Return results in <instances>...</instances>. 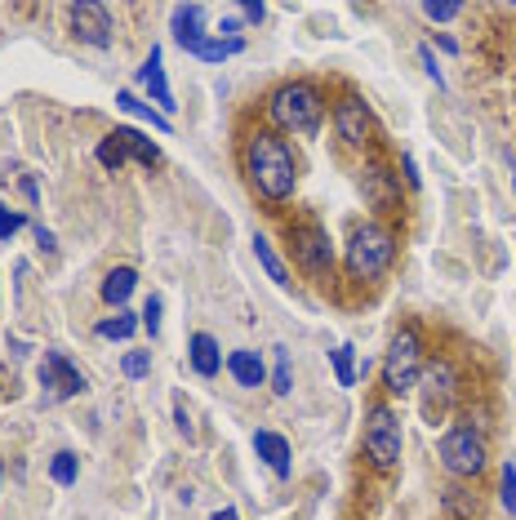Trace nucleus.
<instances>
[{"instance_id":"obj_1","label":"nucleus","mask_w":516,"mask_h":520,"mask_svg":"<svg viewBox=\"0 0 516 520\" xmlns=\"http://www.w3.org/2000/svg\"><path fill=\"white\" fill-rule=\"evenodd\" d=\"M241 160H245V174H250V187L267 205H285L299 192V156H294L290 138H281L276 129L250 134Z\"/></svg>"},{"instance_id":"obj_2","label":"nucleus","mask_w":516,"mask_h":520,"mask_svg":"<svg viewBox=\"0 0 516 520\" xmlns=\"http://www.w3.org/2000/svg\"><path fill=\"white\" fill-rule=\"evenodd\" d=\"M267 120L276 125V134H316L325 120V94L312 80H285L267 94Z\"/></svg>"},{"instance_id":"obj_3","label":"nucleus","mask_w":516,"mask_h":520,"mask_svg":"<svg viewBox=\"0 0 516 520\" xmlns=\"http://www.w3.org/2000/svg\"><path fill=\"white\" fill-rule=\"evenodd\" d=\"M396 263V232L387 223H356L352 236H347L343 245V267L352 280H361V285H374V280H383L392 272Z\"/></svg>"},{"instance_id":"obj_4","label":"nucleus","mask_w":516,"mask_h":520,"mask_svg":"<svg viewBox=\"0 0 516 520\" xmlns=\"http://www.w3.org/2000/svg\"><path fill=\"white\" fill-rule=\"evenodd\" d=\"M428 347H423V334L414 325H401L392 334L383 352V387L387 396H410L419 392V378H423V365H428Z\"/></svg>"},{"instance_id":"obj_5","label":"nucleus","mask_w":516,"mask_h":520,"mask_svg":"<svg viewBox=\"0 0 516 520\" xmlns=\"http://www.w3.org/2000/svg\"><path fill=\"white\" fill-rule=\"evenodd\" d=\"M361 445H365L370 467L392 472V467L401 463V454H405V423H401V414H396L392 405H383V400H379V405H370V409H365Z\"/></svg>"},{"instance_id":"obj_6","label":"nucleus","mask_w":516,"mask_h":520,"mask_svg":"<svg viewBox=\"0 0 516 520\" xmlns=\"http://www.w3.org/2000/svg\"><path fill=\"white\" fill-rule=\"evenodd\" d=\"M436 458H441V467L454 480H476L490 467V445H485V436L472 423H454L436 440Z\"/></svg>"},{"instance_id":"obj_7","label":"nucleus","mask_w":516,"mask_h":520,"mask_svg":"<svg viewBox=\"0 0 516 520\" xmlns=\"http://www.w3.org/2000/svg\"><path fill=\"white\" fill-rule=\"evenodd\" d=\"M290 254L294 263H299L303 276L312 280H334V240H330V227L316 223V218H299V223H290Z\"/></svg>"},{"instance_id":"obj_8","label":"nucleus","mask_w":516,"mask_h":520,"mask_svg":"<svg viewBox=\"0 0 516 520\" xmlns=\"http://www.w3.org/2000/svg\"><path fill=\"white\" fill-rule=\"evenodd\" d=\"M334 134H339L343 147H352V152H370L374 143H379V120H374L370 103L356 94H347L334 103Z\"/></svg>"},{"instance_id":"obj_9","label":"nucleus","mask_w":516,"mask_h":520,"mask_svg":"<svg viewBox=\"0 0 516 520\" xmlns=\"http://www.w3.org/2000/svg\"><path fill=\"white\" fill-rule=\"evenodd\" d=\"M36 378H41L45 405H58V400H72V396H85L89 392V378L72 365V356H67V352H45L41 369H36Z\"/></svg>"},{"instance_id":"obj_10","label":"nucleus","mask_w":516,"mask_h":520,"mask_svg":"<svg viewBox=\"0 0 516 520\" xmlns=\"http://www.w3.org/2000/svg\"><path fill=\"white\" fill-rule=\"evenodd\" d=\"M419 387H423V414L432 418V427H436V418L450 409V400L459 396V378H454V365L450 360H428L423 365V378H419Z\"/></svg>"},{"instance_id":"obj_11","label":"nucleus","mask_w":516,"mask_h":520,"mask_svg":"<svg viewBox=\"0 0 516 520\" xmlns=\"http://www.w3.org/2000/svg\"><path fill=\"white\" fill-rule=\"evenodd\" d=\"M67 18H72V36L89 49H112V14L107 5H94V0H81V5H67Z\"/></svg>"},{"instance_id":"obj_12","label":"nucleus","mask_w":516,"mask_h":520,"mask_svg":"<svg viewBox=\"0 0 516 520\" xmlns=\"http://www.w3.org/2000/svg\"><path fill=\"white\" fill-rule=\"evenodd\" d=\"M361 192L374 214H396L401 209V178L387 165H365L361 169Z\"/></svg>"},{"instance_id":"obj_13","label":"nucleus","mask_w":516,"mask_h":520,"mask_svg":"<svg viewBox=\"0 0 516 520\" xmlns=\"http://www.w3.org/2000/svg\"><path fill=\"white\" fill-rule=\"evenodd\" d=\"M254 454L263 458L267 467H272L276 480H290L294 476V449H290V440H285L281 432H272V427H258V432H254Z\"/></svg>"},{"instance_id":"obj_14","label":"nucleus","mask_w":516,"mask_h":520,"mask_svg":"<svg viewBox=\"0 0 516 520\" xmlns=\"http://www.w3.org/2000/svg\"><path fill=\"white\" fill-rule=\"evenodd\" d=\"M170 32H174V45L183 49V54H196V45L210 36L205 32V5H174Z\"/></svg>"},{"instance_id":"obj_15","label":"nucleus","mask_w":516,"mask_h":520,"mask_svg":"<svg viewBox=\"0 0 516 520\" xmlns=\"http://www.w3.org/2000/svg\"><path fill=\"white\" fill-rule=\"evenodd\" d=\"M187 365H192V374H201V378L223 374V347H218V338L205 334V329L187 338Z\"/></svg>"},{"instance_id":"obj_16","label":"nucleus","mask_w":516,"mask_h":520,"mask_svg":"<svg viewBox=\"0 0 516 520\" xmlns=\"http://www.w3.org/2000/svg\"><path fill=\"white\" fill-rule=\"evenodd\" d=\"M138 85L152 94V103L161 107V112H174V94H170V80H165V67H161V49L152 45V54L143 58V67H138Z\"/></svg>"},{"instance_id":"obj_17","label":"nucleus","mask_w":516,"mask_h":520,"mask_svg":"<svg viewBox=\"0 0 516 520\" xmlns=\"http://www.w3.org/2000/svg\"><path fill=\"white\" fill-rule=\"evenodd\" d=\"M223 369L236 378V387H245V392H254V387L267 383V365L254 347H236V352L223 360Z\"/></svg>"},{"instance_id":"obj_18","label":"nucleus","mask_w":516,"mask_h":520,"mask_svg":"<svg viewBox=\"0 0 516 520\" xmlns=\"http://www.w3.org/2000/svg\"><path fill=\"white\" fill-rule=\"evenodd\" d=\"M112 134L125 143V156H129V160H138V165H147V169H156V165H161V147H156L147 134H138L134 125H116Z\"/></svg>"},{"instance_id":"obj_19","label":"nucleus","mask_w":516,"mask_h":520,"mask_svg":"<svg viewBox=\"0 0 516 520\" xmlns=\"http://www.w3.org/2000/svg\"><path fill=\"white\" fill-rule=\"evenodd\" d=\"M134 289H138V272H134V267H112V272L103 276V289H98V294H103L107 307H116V312H121Z\"/></svg>"},{"instance_id":"obj_20","label":"nucleus","mask_w":516,"mask_h":520,"mask_svg":"<svg viewBox=\"0 0 516 520\" xmlns=\"http://www.w3.org/2000/svg\"><path fill=\"white\" fill-rule=\"evenodd\" d=\"M250 245H254V258H258V267L267 272V280H272L276 289H290V267H285V258L272 249V240H267L263 232H254Z\"/></svg>"},{"instance_id":"obj_21","label":"nucleus","mask_w":516,"mask_h":520,"mask_svg":"<svg viewBox=\"0 0 516 520\" xmlns=\"http://www.w3.org/2000/svg\"><path fill=\"white\" fill-rule=\"evenodd\" d=\"M138 329H143V320L129 312V307H121V312H112V316L98 320L94 334H98V338H107V343H125V338H134Z\"/></svg>"},{"instance_id":"obj_22","label":"nucleus","mask_w":516,"mask_h":520,"mask_svg":"<svg viewBox=\"0 0 516 520\" xmlns=\"http://www.w3.org/2000/svg\"><path fill=\"white\" fill-rule=\"evenodd\" d=\"M116 107H121V112H129V116H138V120H147V125L156 129V134H170V116H161L156 112L152 103H143V98L134 94V89H121V94H116Z\"/></svg>"},{"instance_id":"obj_23","label":"nucleus","mask_w":516,"mask_h":520,"mask_svg":"<svg viewBox=\"0 0 516 520\" xmlns=\"http://www.w3.org/2000/svg\"><path fill=\"white\" fill-rule=\"evenodd\" d=\"M241 49H245V36L241 40H227V36H205L201 40V45H196V54L192 58H201V63H227V58H236V54H241Z\"/></svg>"},{"instance_id":"obj_24","label":"nucleus","mask_w":516,"mask_h":520,"mask_svg":"<svg viewBox=\"0 0 516 520\" xmlns=\"http://www.w3.org/2000/svg\"><path fill=\"white\" fill-rule=\"evenodd\" d=\"M272 392H276V396H290V392H294V369H290V347H281V343L272 347Z\"/></svg>"},{"instance_id":"obj_25","label":"nucleus","mask_w":516,"mask_h":520,"mask_svg":"<svg viewBox=\"0 0 516 520\" xmlns=\"http://www.w3.org/2000/svg\"><path fill=\"white\" fill-rule=\"evenodd\" d=\"M49 476H54V485H76V476H81V458L72 454V449H58L54 458H49Z\"/></svg>"},{"instance_id":"obj_26","label":"nucleus","mask_w":516,"mask_h":520,"mask_svg":"<svg viewBox=\"0 0 516 520\" xmlns=\"http://www.w3.org/2000/svg\"><path fill=\"white\" fill-rule=\"evenodd\" d=\"M330 360H334V378H339V387H356V347L339 343L330 352Z\"/></svg>"},{"instance_id":"obj_27","label":"nucleus","mask_w":516,"mask_h":520,"mask_svg":"<svg viewBox=\"0 0 516 520\" xmlns=\"http://www.w3.org/2000/svg\"><path fill=\"white\" fill-rule=\"evenodd\" d=\"M94 156H98V165H103L107 169V174H116V169H125V143H121V138H116V134H107L103 138V143H98L94 147Z\"/></svg>"},{"instance_id":"obj_28","label":"nucleus","mask_w":516,"mask_h":520,"mask_svg":"<svg viewBox=\"0 0 516 520\" xmlns=\"http://www.w3.org/2000/svg\"><path fill=\"white\" fill-rule=\"evenodd\" d=\"M441 503H445V512H450L454 520H472V516H476V498H472L463 485H450V489H445Z\"/></svg>"},{"instance_id":"obj_29","label":"nucleus","mask_w":516,"mask_h":520,"mask_svg":"<svg viewBox=\"0 0 516 520\" xmlns=\"http://www.w3.org/2000/svg\"><path fill=\"white\" fill-rule=\"evenodd\" d=\"M499 503H503V512L516 520V463L512 458L503 463V472H499Z\"/></svg>"},{"instance_id":"obj_30","label":"nucleus","mask_w":516,"mask_h":520,"mask_svg":"<svg viewBox=\"0 0 516 520\" xmlns=\"http://www.w3.org/2000/svg\"><path fill=\"white\" fill-rule=\"evenodd\" d=\"M121 374L134 378V383H138V378H147V374H152V352H125L121 356Z\"/></svg>"},{"instance_id":"obj_31","label":"nucleus","mask_w":516,"mask_h":520,"mask_svg":"<svg viewBox=\"0 0 516 520\" xmlns=\"http://www.w3.org/2000/svg\"><path fill=\"white\" fill-rule=\"evenodd\" d=\"M161 312H165L161 294H152V298H147V303H143V316H138V320H143V329H147V334H152V338H161Z\"/></svg>"},{"instance_id":"obj_32","label":"nucleus","mask_w":516,"mask_h":520,"mask_svg":"<svg viewBox=\"0 0 516 520\" xmlns=\"http://www.w3.org/2000/svg\"><path fill=\"white\" fill-rule=\"evenodd\" d=\"M423 14H428L432 23H450V18L463 14V5H454V0H423Z\"/></svg>"},{"instance_id":"obj_33","label":"nucleus","mask_w":516,"mask_h":520,"mask_svg":"<svg viewBox=\"0 0 516 520\" xmlns=\"http://www.w3.org/2000/svg\"><path fill=\"white\" fill-rule=\"evenodd\" d=\"M23 227H27V218L18 214V209H9L5 200H0V240H14L18 232H23Z\"/></svg>"},{"instance_id":"obj_34","label":"nucleus","mask_w":516,"mask_h":520,"mask_svg":"<svg viewBox=\"0 0 516 520\" xmlns=\"http://www.w3.org/2000/svg\"><path fill=\"white\" fill-rule=\"evenodd\" d=\"M174 427L183 440H196V427H192V414H187V400L174 396Z\"/></svg>"},{"instance_id":"obj_35","label":"nucleus","mask_w":516,"mask_h":520,"mask_svg":"<svg viewBox=\"0 0 516 520\" xmlns=\"http://www.w3.org/2000/svg\"><path fill=\"white\" fill-rule=\"evenodd\" d=\"M419 63H423V72H428V80H436V89H445V72H441V63H436L432 45H419Z\"/></svg>"},{"instance_id":"obj_36","label":"nucleus","mask_w":516,"mask_h":520,"mask_svg":"<svg viewBox=\"0 0 516 520\" xmlns=\"http://www.w3.org/2000/svg\"><path fill=\"white\" fill-rule=\"evenodd\" d=\"M32 232H36V245H41V254H45V258H54V254H58V240H54V232H49L45 223H36Z\"/></svg>"},{"instance_id":"obj_37","label":"nucleus","mask_w":516,"mask_h":520,"mask_svg":"<svg viewBox=\"0 0 516 520\" xmlns=\"http://www.w3.org/2000/svg\"><path fill=\"white\" fill-rule=\"evenodd\" d=\"M236 14H241V23H263V18H267V5H254V0H245V5H236Z\"/></svg>"},{"instance_id":"obj_38","label":"nucleus","mask_w":516,"mask_h":520,"mask_svg":"<svg viewBox=\"0 0 516 520\" xmlns=\"http://www.w3.org/2000/svg\"><path fill=\"white\" fill-rule=\"evenodd\" d=\"M23 196L32 200V205H36V200H41V187H36V178H23Z\"/></svg>"},{"instance_id":"obj_39","label":"nucleus","mask_w":516,"mask_h":520,"mask_svg":"<svg viewBox=\"0 0 516 520\" xmlns=\"http://www.w3.org/2000/svg\"><path fill=\"white\" fill-rule=\"evenodd\" d=\"M405 183H410V187H419V165H414L410 156H405Z\"/></svg>"},{"instance_id":"obj_40","label":"nucleus","mask_w":516,"mask_h":520,"mask_svg":"<svg viewBox=\"0 0 516 520\" xmlns=\"http://www.w3.org/2000/svg\"><path fill=\"white\" fill-rule=\"evenodd\" d=\"M210 520H241V512H236V507H218Z\"/></svg>"},{"instance_id":"obj_41","label":"nucleus","mask_w":516,"mask_h":520,"mask_svg":"<svg viewBox=\"0 0 516 520\" xmlns=\"http://www.w3.org/2000/svg\"><path fill=\"white\" fill-rule=\"evenodd\" d=\"M436 45H441L445 54H459V40H450V36H436Z\"/></svg>"},{"instance_id":"obj_42","label":"nucleus","mask_w":516,"mask_h":520,"mask_svg":"<svg viewBox=\"0 0 516 520\" xmlns=\"http://www.w3.org/2000/svg\"><path fill=\"white\" fill-rule=\"evenodd\" d=\"M0 476H5V463H0Z\"/></svg>"},{"instance_id":"obj_43","label":"nucleus","mask_w":516,"mask_h":520,"mask_svg":"<svg viewBox=\"0 0 516 520\" xmlns=\"http://www.w3.org/2000/svg\"><path fill=\"white\" fill-rule=\"evenodd\" d=\"M512 192H516V183H512Z\"/></svg>"}]
</instances>
